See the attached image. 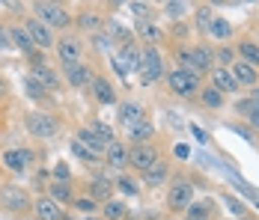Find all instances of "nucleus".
<instances>
[{
	"label": "nucleus",
	"mask_w": 259,
	"mask_h": 220,
	"mask_svg": "<svg viewBox=\"0 0 259 220\" xmlns=\"http://www.w3.org/2000/svg\"><path fill=\"white\" fill-rule=\"evenodd\" d=\"M167 175H170V164H167V161H155L149 170L143 172V182H146L149 188H158V185L167 182Z\"/></svg>",
	"instance_id": "nucleus-19"
},
{
	"label": "nucleus",
	"mask_w": 259,
	"mask_h": 220,
	"mask_svg": "<svg viewBox=\"0 0 259 220\" xmlns=\"http://www.w3.org/2000/svg\"><path fill=\"white\" fill-rule=\"evenodd\" d=\"M137 33H140V39H143L149 48H155L158 42L164 39V30H161L158 24H152V21H143V24L137 27Z\"/></svg>",
	"instance_id": "nucleus-24"
},
{
	"label": "nucleus",
	"mask_w": 259,
	"mask_h": 220,
	"mask_svg": "<svg viewBox=\"0 0 259 220\" xmlns=\"http://www.w3.org/2000/svg\"><path fill=\"white\" fill-rule=\"evenodd\" d=\"M208 36H214L218 42H227V39H233V24H230L227 18L214 15V18H211V24H208Z\"/></svg>",
	"instance_id": "nucleus-21"
},
{
	"label": "nucleus",
	"mask_w": 259,
	"mask_h": 220,
	"mask_svg": "<svg viewBox=\"0 0 259 220\" xmlns=\"http://www.w3.org/2000/svg\"><path fill=\"white\" fill-rule=\"evenodd\" d=\"M48 196H51L54 202H57V199H60V202H72V191H69L66 185H51Z\"/></svg>",
	"instance_id": "nucleus-34"
},
{
	"label": "nucleus",
	"mask_w": 259,
	"mask_h": 220,
	"mask_svg": "<svg viewBox=\"0 0 259 220\" xmlns=\"http://www.w3.org/2000/svg\"><path fill=\"white\" fill-rule=\"evenodd\" d=\"M247 119H250V125L259 131V107H253V110H250V116H247Z\"/></svg>",
	"instance_id": "nucleus-50"
},
{
	"label": "nucleus",
	"mask_w": 259,
	"mask_h": 220,
	"mask_svg": "<svg viewBox=\"0 0 259 220\" xmlns=\"http://www.w3.org/2000/svg\"><path fill=\"white\" fill-rule=\"evenodd\" d=\"M146 119V113H143V107L137 104V101H125V104H119V125H125V128H134V125H140Z\"/></svg>",
	"instance_id": "nucleus-12"
},
{
	"label": "nucleus",
	"mask_w": 259,
	"mask_h": 220,
	"mask_svg": "<svg viewBox=\"0 0 259 220\" xmlns=\"http://www.w3.org/2000/svg\"><path fill=\"white\" fill-rule=\"evenodd\" d=\"M93 131H96V134L102 137V140L107 143V146L113 143V131H110V125H104V122H93Z\"/></svg>",
	"instance_id": "nucleus-38"
},
{
	"label": "nucleus",
	"mask_w": 259,
	"mask_h": 220,
	"mask_svg": "<svg viewBox=\"0 0 259 220\" xmlns=\"http://www.w3.org/2000/svg\"><path fill=\"white\" fill-rule=\"evenodd\" d=\"M119 188H122V191H125V194H128V196H134V194H137V188L131 185L128 179H119Z\"/></svg>",
	"instance_id": "nucleus-46"
},
{
	"label": "nucleus",
	"mask_w": 259,
	"mask_h": 220,
	"mask_svg": "<svg viewBox=\"0 0 259 220\" xmlns=\"http://www.w3.org/2000/svg\"><path fill=\"white\" fill-rule=\"evenodd\" d=\"M33 211H36L39 220H63V211H60V205L54 202L51 196H39L33 202Z\"/></svg>",
	"instance_id": "nucleus-15"
},
{
	"label": "nucleus",
	"mask_w": 259,
	"mask_h": 220,
	"mask_svg": "<svg viewBox=\"0 0 259 220\" xmlns=\"http://www.w3.org/2000/svg\"><path fill=\"white\" fill-rule=\"evenodd\" d=\"M185 220H211L208 217V202H191V208L185 211Z\"/></svg>",
	"instance_id": "nucleus-31"
},
{
	"label": "nucleus",
	"mask_w": 259,
	"mask_h": 220,
	"mask_svg": "<svg viewBox=\"0 0 259 220\" xmlns=\"http://www.w3.org/2000/svg\"><path fill=\"white\" fill-rule=\"evenodd\" d=\"M6 96V80H3V77H0V98Z\"/></svg>",
	"instance_id": "nucleus-51"
},
{
	"label": "nucleus",
	"mask_w": 259,
	"mask_h": 220,
	"mask_svg": "<svg viewBox=\"0 0 259 220\" xmlns=\"http://www.w3.org/2000/svg\"><path fill=\"white\" fill-rule=\"evenodd\" d=\"M211 86L221 93V96H227V93H235L238 90V83L233 80V74H230V69H221V66H211Z\"/></svg>",
	"instance_id": "nucleus-13"
},
{
	"label": "nucleus",
	"mask_w": 259,
	"mask_h": 220,
	"mask_svg": "<svg viewBox=\"0 0 259 220\" xmlns=\"http://www.w3.org/2000/svg\"><path fill=\"white\" fill-rule=\"evenodd\" d=\"M107 164L116 167V170L128 167V149L122 146V143H110V146H107Z\"/></svg>",
	"instance_id": "nucleus-23"
},
{
	"label": "nucleus",
	"mask_w": 259,
	"mask_h": 220,
	"mask_svg": "<svg viewBox=\"0 0 259 220\" xmlns=\"http://www.w3.org/2000/svg\"><path fill=\"white\" fill-rule=\"evenodd\" d=\"M214 60L221 63V69H227L230 63H235V51H230V48H221V51H214Z\"/></svg>",
	"instance_id": "nucleus-37"
},
{
	"label": "nucleus",
	"mask_w": 259,
	"mask_h": 220,
	"mask_svg": "<svg viewBox=\"0 0 259 220\" xmlns=\"http://www.w3.org/2000/svg\"><path fill=\"white\" fill-rule=\"evenodd\" d=\"M24 30H27V36L33 39V45H36V48H51V45H54L51 27H45L39 18H30V21L24 24Z\"/></svg>",
	"instance_id": "nucleus-10"
},
{
	"label": "nucleus",
	"mask_w": 259,
	"mask_h": 220,
	"mask_svg": "<svg viewBox=\"0 0 259 220\" xmlns=\"http://www.w3.org/2000/svg\"><path fill=\"white\" fill-rule=\"evenodd\" d=\"M176 158H182V161H188V158H191V149L185 146V143H179V146H176Z\"/></svg>",
	"instance_id": "nucleus-47"
},
{
	"label": "nucleus",
	"mask_w": 259,
	"mask_h": 220,
	"mask_svg": "<svg viewBox=\"0 0 259 220\" xmlns=\"http://www.w3.org/2000/svg\"><path fill=\"white\" fill-rule=\"evenodd\" d=\"M152 134H155V128L146 122V119H143L140 125H134V128L128 131V137L134 140V143H149V140H152Z\"/></svg>",
	"instance_id": "nucleus-28"
},
{
	"label": "nucleus",
	"mask_w": 259,
	"mask_h": 220,
	"mask_svg": "<svg viewBox=\"0 0 259 220\" xmlns=\"http://www.w3.org/2000/svg\"><path fill=\"white\" fill-rule=\"evenodd\" d=\"M238 54H241V63H247V66H253L256 69L259 66V45H253V42H238Z\"/></svg>",
	"instance_id": "nucleus-27"
},
{
	"label": "nucleus",
	"mask_w": 259,
	"mask_h": 220,
	"mask_svg": "<svg viewBox=\"0 0 259 220\" xmlns=\"http://www.w3.org/2000/svg\"><path fill=\"white\" fill-rule=\"evenodd\" d=\"M54 175H57L60 185H66V182H69V167H66V164H57V167H54Z\"/></svg>",
	"instance_id": "nucleus-44"
},
{
	"label": "nucleus",
	"mask_w": 259,
	"mask_h": 220,
	"mask_svg": "<svg viewBox=\"0 0 259 220\" xmlns=\"http://www.w3.org/2000/svg\"><path fill=\"white\" fill-rule=\"evenodd\" d=\"M75 205H78L80 211H96V205H99V202H96L93 196H80V199H75Z\"/></svg>",
	"instance_id": "nucleus-42"
},
{
	"label": "nucleus",
	"mask_w": 259,
	"mask_h": 220,
	"mask_svg": "<svg viewBox=\"0 0 259 220\" xmlns=\"http://www.w3.org/2000/svg\"><path fill=\"white\" fill-rule=\"evenodd\" d=\"M211 63H214V51L208 48V45H194V48L188 51V60H185V69L191 74H206L211 72Z\"/></svg>",
	"instance_id": "nucleus-4"
},
{
	"label": "nucleus",
	"mask_w": 259,
	"mask_h": 220,
	"mask_svg": "<svg viewBox=\"0 0 259 220\" xmlns=\"http://www.w3.org/2000/svg\"><path fill=\"white\" fill-rule=\"evenodd\" d=\"M93 93H96V98H99L102 104H113V101H116V93H113V86H110L104 77H96V80H93Z\"/></svg>",
	"instance_id": "nucleus-25"
},
{
	"label": "nucleus",
	"mask_w": 259,
	"mask_h": 220,
	"mask_svg": "<svg viewBox=\"0 0 259 220\" xmlns=\"http://www.w3.org/2000/svg\"><path fill=\"white\" fill-rule=\"evenodd\" d=\"M30 205H33V202H30V194H27L24 188H18V185H3V188H0V208L21 214Z\"/></svg>",
	"instance_id": "nucleus-3"
},
{
	"label": "nucleus",
	"mask_w": 259,
	"mask_h": 220,
	"mask_svg": "<svg viewBox=\"0 0 259 220\" xmlns=\"http://www.w3.org/2000/svg\"><path fill=\"white\" fill-rule=\"evenodd\" d=\"M167 86L179 98H194L200 93V77L191 74L188 69H173V72H167Z\"/></svg>",
	"instance_id": "nucleus-2"
},
{
	"label": "nucleus",
	"mask_w": 259,
	"mask_h": 220,
	"mask_svg": "<svg viewBox=\"0 0 259 220\" xmlns=\"http://www.w3.org/2000/svg\"><path fill=\"white\" fill-rule=\"evenodd\" d=\"M30 77H33V80H36L45 93H51V90H57V86H60V77H57V72H54V69H48L45 63H42V66H33Z\"/></svg>",
	"instance_id": "nucleus-16"
},
{
	"label": "nucleus",
	"mask_w": 259,
	"mask_h": 220,
	"mask_svg": "<svg viewBox=\"0 0 259 220\" xmlns=\"http://www.w3.org/2000/svg\"><path fill=\"white\" fill-rule=\"evenodd\" d=\"M78 140H80V143H83L87 149H93L96 155L107 152V143H104V140L99 137V134H96V131H93V128H80V131H78Z\"/></svg>",
	"instance_id": "nucleus-20"
},
{
	"label": "nucleus",
	"mask_w": 259,
	"mask_h": 220,
	"mask_svg": "<svg viewBox=\"0 0 259 220\" xmlns=\"http://www.w3.org/2000/svg\"><path fill=\"white\" fill-rule=\"evenodd\" d=\"M90 194H93V199H96V202H107V199H110V194H113V185H110L104 175H96V179L90 182Z\"/></svg>",
	"instance_id": "nucleus-22"
},
{
	"label": "nucleus",
	"mask_w": 259,
	"mask_h": 220,
	"mask_svg": "<svg viewBox=\"0 0 259 220\" xmlns=\"http://www.w3.org/2000/svg\"><path fill=\"white\" fill-rule=\"evenodd\" d=\"M200 98H203V104L211 107V110H221V107H224V96H221L214 86H206V90L200 93Z\"/></svg>",
	"instance_id": "nucleus-30"
},
{
	"label": "nucleus",
	"mask_w": 259,
	"mask_h": 220,
	"mask_svg": "<svg viewBox=\"0 0 259 220\" xmlns=\"http://www.w3.org/2000/svg\"><path fill=\"white\" fill-rule=\"evenodd\" d=\"M230 74H233V80L238 83V86H256L259 74L253 66H247V63H241V60H235L233 69H230Z\"/></svg>",
	"instance_id": "nucleus-14"
},
{
	"label": "nucleus",
	"mask_w": 259,
	"mask_h": 220,
	"mask_svg": "<svg viewBox=\"0 0 259 220\" xmlns=\"http://www.w3.org/2000/svg\"><path fill=\"white\" fill-rule=\"evenodd\" d=\"M211 18H214V15H211V9H208V6H200V9H197V24H200V30H203V33H208Z\"/></svg>",
	"instance_id": "nucleus-36"
},
{
	"label": "nucleus",
	"mask_w": 259,
	"mask_h": 220,
	"mask_svg": "<svg viewBox=\"0 0 259 220\" xmlns=\"http://www.w3.org/2000/svg\"><path fill=\"white\" fill-rule=\"evenodd\" d=\"M137 66H140V51L134 45H122L113 54V72L119 77H128L131 72H137Z\"/></svg>",
	"instance_id": "nucleus-8"
},
{
	"label": "nucleus",
	"mask_w": 259,
	"mask_h": 220,
	"mask_svg": "<svg viewBox=\"0 0 259 220\" xmlns=\"http://www.w3.org/2000/svg\"><path fill=\"white\" fill-rule=\"evenodd\" d=\"M164 12H167L170 18H182V15L188 12V3H164Z\"/></svg>",
	"instance_id": "nucleus-39"
},
{
	"label": "nucleus",
	"mask_w": 259,
	"mask_h": 220,
	"mask_svg": "<svg viewBox=\"0 0 259 220\" xmlns=\"http://www.w3.org/2000/svg\"><path fill=\"white\" fill-rule=\"evenodd\" d=\"M122 217H125V202L107 199V202H104V220H122Z\"/></svg>",
	"instance_id": "nucleus-29"
},
{
	"label": "nucleus",
	"mask_w": 259,
	"mask_h": 220,
	"mask_svg": "<svg viewBox=\"0 0 259 220\" xmlns=\"http://www.w3.org/2000/svg\"><path fill=\"white\" fill-rule=\"evenodd\" d=\"M256 104H253V98H241V101H235V110L241 113V116H250V110H253Z\"/></svg>",
	"instance_id": "nucleus-41"
},
{
	"label": "nucleus",
	"mask_w": 259,
	"mask_h": 220,
	"mask_svg": "<svg viewBox=\"0 0 259 220\" xmlns=\"http://www.w3.org/2000/svg\"><path fill=\"white\" fill-rule=\"evenodd\" d=\"M69 149H72V152L78 155L80 161H99V155H96L93 149H87V146H83V143H80L78 137H72V143H69Z\"/></svg>",
	"instance_id": "nucleus-32"
},
{
	"label": "nucleus",
	"mask_w": 259,
	"mask_h": 220,
	"mask_svg": "<svg viewBox=\"0 0 259 220\" xmlns=\"http://www.w3.org/2000/svg\"><path fill=\"white\" fill-rule=\"evenodd\" d=\"M131 9H134V15L140 18V24L149 21V6H146V3H131Z\"/></svg>",
	"instance_id": "nucleus-43"
},
{
	"label": "nucleus",
	"mask_w": 259,
	"mask_h": 220,
	"mask_svg": "<svg viewBox=\"0 0 259 220\" xmlns=\"http://www.w3.org/2000/svg\"><path fill=\"white\" fill-rule=\"evenodd\" d=\"M24 125L33 137H42V140H51L57 134V128H60V122L54 116H48V113H27Z\"/></svg>",
	"instance_id": "nucleus-5"
},
{
	"label": "nucleus",
	"mask_w": 259,
	"mask_h": 220,
	"mask_svg": "<svg viewBox=\"0 0 259 220\" xmlns=\"http://www.w3.org/2000/svg\"><path fill=\"white\" fill-rule=\"evenodd\" d=\"M227 202H230V208H233L235 214H244V202H241V199H233V196H227Z\"/></svg>",
	"instance_id": "nucleus-45"
},
{
	"label": "nucleus",
	"mask_w": 259,
	"mask_h": 220,
	"mask_svg": "<svg viewBox=\"0 0 259 220\" xmlns=\"http://www.w3.org/2000/svg\"><path fill=\"white\" fill-rule=\"evenodd\" d=\"M78 21H80V27H83V30H93V33L102 27V18H99V15H93V12H83Z\"/></svg>",
	"instance_id": "nucleus-35"
},
{
	"label": "nucleus",
	"mask_w": 259,
	"mask_h": 220,
	"mask_svg": "<svg viewBox=\"0 0 259 220\" xmlns=\"http://www.w3.org/2000/svg\"><path fill=\"white\" fill-rule=\"evenodd\" d=\"M87 220H93V217H87Z\"/></svg>",
	"instance_id": "nucleus-53"
},
{
	"label": "nucleus",
	"mask_w": 259,
	"mask_h": 220,
	"mask_svg": "<svg viewBox=\"0 0 259 220\" xmlns=\"http://www.w3.org/2000/svg\"><path fill=\"white\" fill-rule=\"evenodd\" d=\"M191 131H194V137H197L200 143H208V137H206V131H203V128H197V125H191Z\"/></svg>",
	"instance_id": "nucleus-49"
},
{
	"label": "nucleus",
	"mask_w": 259,
	"mask_h": 220,
	"mask_svg": "<svg viewBox=\"0 0 259 220\" xmlns=\"http://www.w3.org/2000/svg\"><path fill=\"white\" fill-rule=\"evenodd\" d=\"M63 72H66V80L72 83V86H87V83H93V72L83 66V63H72V66H63Z\"/></svg>",
	"instance_id": "nucleus-18"
},
{
	"label": "nucleus",
	"mask_w": 259,
	"mask_h": 220,
	"mask_svg": "<svg viewBox=\"0 0 259 220\" xmlns=\"http://www.w3.org/2000/svg\"><path fill=\"white\" fill-rule=\"evenodd\" d=\"M158 161V149L152 143H134L128 149V167H134L137 172H146Z\"/></svg>",
	"instance_id": "nucleus-6"
},
{
	"label": "nucleus",
	"mask_w": 259,
	"mask_h": 220,
	"mask_svg": "<svg viewBox=\"0 0 259 220\" xmlns=\"http://www.w3.org/2000/svg\"><path fill=\"white\" fill-rule=\"evenodd\" d=\"M33 9H36L39 21L45 27H69V21H72V15L63 6H57V3H36Z\"/></svg>",
	"instance_id": "nucleus-9"
},
{
	"label": "nucleus",
	"mask_w": 259,
	"mask_h": 220,
	"mask_svg": "<svg viewBox=\"0 0 259 220\" xmlns=\"http://www.w3.org/2000/svg\"><path fill=\"white\" fill-rule=\"evenodd\" d=\"M57 54H60V60H63V66H72V63H80V42L75 36H63L60 42H57Z\"/></svg>",
	"instance_id": "nucleus-11"
},
{
	"label": "nucleus",
	"mask_w": 259,
	"mask_h": 220,
	"mask_svg": "<svg viewBox=\"0 0 259 220\" xmlns=\"http://www.w3.org/2000/svg\"><path fill=\"white\" fill-rule=\"evenodd\" d=\"M30 158H33V152H27V149H9V152H3V164L12 172H24Z\"/></svg>",
	"instance_id": "nucleus-17"
},
{
	"label": "nucleus",
	"mask_w": 259,
	"mask_h": 220,
	"mask_svg": "<svg viewBox=\"0 0 259 220\" xmlns=\"http://www.w3.org/2000/svg\"><path fill=\"white\" fill-rule=\"evenodd\" d=\"M0 48H3V51L12 48V39H9V33H6V30H0Z\"/></svg>",
	"instance_id": "nucleus-48"
},
{
	"label": "nucleus",
	"mask_w": 259,
	"mask_h": 220,
	"mask_svg": "<svg viewBox=\"0 0 259 220\" xmlns=\"http://www.w3.org/2000/svg\"><path fill=\"white\" fill-rule=\"evenodd\" d=\"M24 86H27V93H30L33 98H42V96H48V93H45V90H42V86H39V83H36L33 77H27V80H24Z\"/></svg>",
	"instance_id": "nucleus-40"
},
{
	"label": "nucleus",
	"mask_w": 259,
	"mask_h": 220,
	"mask_svg": "<svg viewBox=\"0 0 259 220\" xmlns=\"http://www.w3.org/2000/svg\"><path fill=\"white\" fill-rule=\"evenodd\" d=\"M253 104H256V107H259V86H256V90H253Z\"/></svg>",
	"instance_id": "nucleus-52"
},
{
	"label": "nucleus",
	"mask_w": 259,
	"mask_h": 220,
	"mask_svg": "<svg viewBox=\"0 0 259 220\" xmlns=\"http://www.w3.org/2000/svg\"><path fill=\"white\" fill-rule=\"evenodd\" d=\"M9 36H12V45H18V48L24 51V54H30V57L36 54V51H33L36 45H33V39L27 36L24 27H12V30H9Z\"/></svg>",
	"instance_id": "nucleus-26"
},
{
	"label": "nucleus",
	"mask_w": 259,
	"mask_h": 220,
	"mask_svg": "<svg viewBox=\"0 0 259 220\" xmlns=\"http://www.w3.org/2000/svg\"><path fill=\"white\" fill-rule=\"evenodd\" d=\"M191 202H194V185L191 182H173L170 185V194H167V205L173 208V211H188L191 208Z\"/></svg>",
	"instance_id": "nucleus-7"
},
{
	"label": "nucleus",
	"mask_w": 259,
	"mask_h": 220,
	"mask_svg": "<svg viewBox=\"0 0 259 220\" xmlns=\"http://www.w3.org/2000/svg\"><path fill=\"white\" fill-rule=\"evenodd\" d=\"M164 72V63H161V54L158 48H146L140 51V66H137V77H140V86H152Z\"/></svg>",
	"instance_id": "nucleus-1"
},
{
	"label": "nucleus",
	"mask_w": 259,
	"mask_h": 220,
	"mask_svg": "<svg viewBox=\"0 0 259 220\" xmlns=\"http://www.w3.org/2000/svg\"><path fill=\"white\" fill-rule=\"evenodd\" d=\"M107 27H110V39H113V42H122V45H131V33H128V30H125L122 24L110 21Z\"/></svg>",
	"instance_id": "nucleus-33"
}]
</instances>
